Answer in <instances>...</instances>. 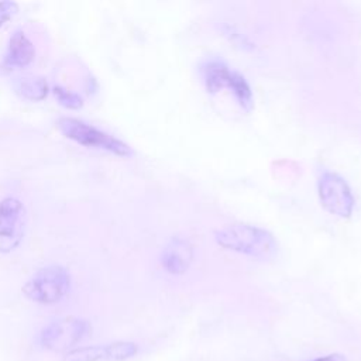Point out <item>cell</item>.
Instances as JSON below:
<instances>
[{"instance_id": "1", "label": "cell", "mask_w": 361, "mask_h": 361, "mask_svg": "<svg viewBox=\"0 0 361 361\" xmlns=\"http://www.w3.org/2000/svg\"><path fill=\"white\" fill-rule=\"evenodd\" d=\"M214 238L226 250L259 259H269L278 251V243L269 231L245 223L227 224L214 233Z\"/></svg>"}, {"instance_id": "2", "label": "cell", "mask_w": 361, "mask_h": 361, "mask_svg": "<svg viewBox=\"0 0 361 361\" xmlns=\"http://www.w3.org/2000/svg\"><path fill=\"white\" fill-rule=\"evenodd\" d=\"M90 331L92 326L87 320L76 316H63L49 322L41 329L38 343L47 351L66 354L79 347V343H82Z\"/></svg>"}, {"instance_id": "3", "label": "cell", "mask_w": 361, "mask_h": 361, "mask_svg": "<svg viewBox=\"0 0 361 361\" xmlns=\"http://www.w3.org/2000/svg\"><path fill=\"white\" fill-rule=\"evenodd\" d=\"M71 288V275L61 265H48L32 274L23 285V295L38 305L61 302Z\"/></svg>"}, {"instance_id": "4", "label": "cell", "mask_w": 361, "mask_h": 361, "mask_svg": "<svg viewBox=\"0 0 361 361\" xmlns=\"http://www.w3.org/2000/svg\"><path fill=\"white\" fill-rule=\"evenodd\" d=\"M58 130L69 140L87 147L109 151L118 157H131V148L117 137L75 117H61L56 121Z\"/></svg>"}, {"instance_id": "5", "label": "cell", "mask_w": 361, "mask_h": 361, "mask_svg": "<svg viewBox=\"0 0 361 361\" xmlns=\"http://www.w3.org/2000/svg\"><path fill=\"white\" fill-rule=\"evenodd\" d=\"M25 207L13 196L0 200V252H11L23 241L25 231Z\"/></svg>"}, {"instance_id": "6", "label": "cell", "mask_w": 361, "mask_h": 361, "mask_svg": "<svg viewBox=\"0 0 361 361\" xmlns=\"http://www.w3.org/2000/svg\"><path fill=\"white\" fill-rule=\"evenodd\" d=\"M319 197L323 207L337 216L350 217L354 209V197L347 182L334 172H323L317 180Z\"/></svg>"}, {"instance_id": "7", "label": "cell", "mask_w": 361, "mask_h": 361, "mask_svg": "<svg viewBox=\"0 0 361 361\" xmlns=\"http://www.w3.org/2000/svg\"><path fill=\"white\" fill-rule=\"evenodd\" d=\"M35 58V48L24 31L17 30L10 37L1 66L6 71H17L28 66Z\"/></svg>"}, {"instance_id": "8", "label": "cell", "mask_w": 361, "mask_h": 361, "mask_svg": "<svg viewBox=\"0 0 361 361\" xmlns=\"http://www.w3.org/2000/svg\"><path fill=\"white\" fill-rule=\"evenodd\" d=\"M193 259V248L183 238H172L164 248L161 264L172 275L185 274Z\"/></svg>"}, {"instance_id": "9", "label": "cell", "mask_w": 361, "mask_h": 361, "mask_svg": "<svg viewBox=\"0 0 361 361\" xmlns=\"http://www.w3.org/2000/svg\"><path fill=\"white\" fill-rule=\"evenodd\" d=\"M200 72H202L204 86L210 93H216L223 89H230L234 71H231L223 61L220 59L206 61L202 65Z\"/></svg>"}, {"instance_id": "10", "label": "cell", "mask_w": 361, "mask_h": 361, "mask_svg": "<svg viewBox=\"0 0 361 361\" xmlns=\"http://www.w3.org/2000/svg\"><path fill=\"white\" fill-rule=\"evenodd\" d=\"M14 90L25 100L39 102L47 97L49 87L42 76H23L14 80Z\"/></svg>"}, {"instance_id": "11", "label": "cell", "mask_w": 361, "mask_h": 361, "mask_svg": "<svg viewBox=\"0 0 361 361\" xmlns=\"http://www.w3.org/2000/svg\"><path fill=\"white\" fill-rule=\"evenodd\" d=\"M62 361H106L104 345H82L63 354Z\"/></svg>"}, {"instance_id": "12", "label": "cell", "mask_w": 361, "mask_h": 361, "mask_svg": "<svg viewBox=\"0 0 361 361\" xmlns=\"http://www.w3.org/2000/svg\"><path fill=\"white\" fill-rule=\"evenodd\" d=\"M106 361H127L138 353V345L133 341H113L104 345Z\"/></svg>"}, {"instance_id": "13", "label": "cell", "mask_w": 361, "mask_h": 361, "mask_svg": "<svg viewBox=\"0 0 361 361\" xmlns=\"http://www.w3.org/2000/svg\"><path fill=\"white\" fill-rule=\"evenodd\" d=\"M230 90L233 92V94L235 96L237 102L240 103V106H241L243 109H245L247 111H250V110L252 109V93H251L250 85L247 83V80L244 79V76L240 75V73L235 72V71H234V73H233Z\"/></svg>"}, {"instance_id": "14", "label": "cell", "mask_w": 361, "mask_h": 361, "mask_svg": "<svg viewBox=\"0 0 361 361\" xmlns=\"http://www.w3.org/2000/svg\"><path fill=\"white\" fill-rule=\"evenodd\" d=\"M54 94L58 100V103L66 109H71V110H78L83 106V99L80 94L75 93V92H71L62 86H55L54 87Z\"/></svg>"}, {"instance_id": "15", "label": "cell", "mask_w": 361, "mask_h": 361, "mask_svg": "<svg viewBox=\"0 0 361 361\" xmlns=\"http://www.w3.org/2000/svg\"><path fill=\"white\" fill-rule=\"evenodd\" d=\"M17 8L18 6L14 1H0V27L17 13Z\"/></svg>"}, {"instance_id": "16", "label": "cell", "mask_w": 361, "mask_h": 361, "mask_svg": "<svg viewBox=\"0 0 361 361\" xmlns=\"http://www.w3.org/2000/svg\"><path fill=\"white\" fill-rule=\"evenodd\" d=\"M314 361H345V358L341 354H329L326 357L316 358Z\"/></svg>"}]
</instances>
